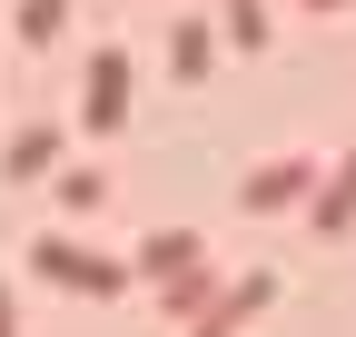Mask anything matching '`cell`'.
Instances as JSON below:
<instances>
[{
    "instance_id": "cell-1",
    "label": "cell",
    "mask_w": 356,
    "mask_h": 337,
    "mask_svg": "<svg viewBox=\"0 0 356 337\" xmlns=\"http://www.w3.org/2000/svg\"><path fill=\"white\" fill-rule=\"evenodd\" d=\"M60 10H70V0H20V20H30V30H60Z\"/></svg>"
}]
</instances>
